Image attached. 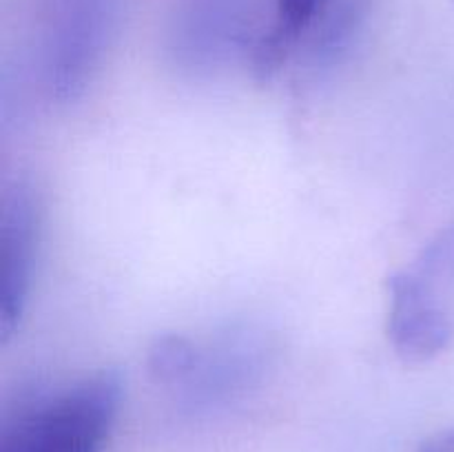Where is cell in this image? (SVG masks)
<instances>
[{"mask_svg": "<svg viewBox=\"0 0 454 452\" xmlns=\"http://www.w3.org/2000/svg\"><path fill=\"white\" fill-rule=\"evenodd\" d=\"M417 452H454V430H439L417 446Z\"/></svg>", "mask_w": 454, "mask_h": 452, "instance_id": "6", "label": "cell"}, {"mask_svg": "<svg viewBox=\"0 0 454 452\" xmlns=\"http://www.w3.org/2000/svg\"><path fill=\"white\" fill-rule=\"evenodd\" d=\"M122 406V377L100 370L22 412L0 452H105Z\"/></svg>", "mask_w": 454, "mask_h": 452, "instance_id": "1", "label": "cell"}, {"mask_svg": "<svg viewBox=\"0 0 454 452\" xmlns=\"http://www.w3.org/2000/svg\"><path fill=\"white\" fill-rule=\"evenodd\" d=\"M3 286H0V339L7 344L27 308L38 242V211L25 184H16L3 204Z\"/></svg>", "mask_w": 454, "mask_h": 452, "instance_id": "3", "label": "cell"}, {"mask_svg": "<svg viewBox=\"0 0 454 452\" xmlns=\"http://www.w3.org/2000/svg\"><path fill=\"white\" fill-rule=\"evenodd\" d=\"M411 273L439 306L454 315V224L426 244Z\"/></svg>", "mask_w": 454, "mask_h": 452, "instance_id": "4", "label": "cell"}, {"mask_svg": "<svg viewBox=\"0 0 454 452\" xmlns=\"http://www.w3.org/2000/svg\"><path fill=\"white\" fill-rule=\"evenodd\" d=\"M390 297L388 339L406 363L439 357L454 339V315L439 306L411 269L395 270L386 279Z\"/></svg>", "mask_w": 454, "mask_h": 452, "instance_id": "2", "label": "cell"}, {"mask_svg": "<svg viewBox=\"0 0 454 452\" xmlns=\"http://www.w3.org/2000/svg\"><path fill=\"white\" fill-rule=\"evenodd\" d=\"M146 363L158 384L176 386L200 370V350L184 335H160L149 346Z\"/></svg>", "mask_w": 454, "mask_h": 452, "instance_id": "5", "label": "cell"}]
</instances>
